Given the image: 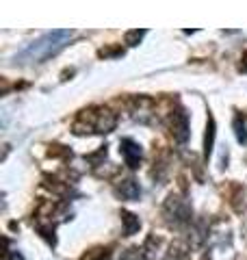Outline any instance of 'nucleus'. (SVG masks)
Returning <instances> with one entry per match:
<instances>
[{
    "instance_id": "nucleus-1",
    "label": "nucleus",
    "mask_w": 247,
    "mask_h": 260,
    "mask_svg": "<svg viewBox=\"0 0 247 260\" xmlns=\"http://www.w3.org/2000/svg\"><path fill=\"white\" fill-rule=\"evenodd\" d=\"M72 31H50L44 37H39L37 42H33L31 46L20 54V61L24 63H44L50 57H54L57 52H61L65 43L72 39Z\"/></svg>"
},
{
    "instance_id": "nucleus-2",
    "label": "nucleus",
    "mask_w": 247,
    "mask_h": 260,
    "mask_svg": "<svg viewBox=\"0 0 247 260\" xmlns=\"http://www.w3.org/2000/svg\"><path fill=\"white\" fill-rule=\"evenodd\" d=\"M117 119L109 108H89L78 115L76 124H74V132L83 134V132H109L115 128Z\"/></svg>"
},
{
    "instance_id": "nucleus-3",
    "label": "nucleus",
    "mask_w": 247,
    "mask_h": 260,
    "mask_svg": "<svg viewBox=\"0 0 247 260\" xmlns=\"http://www.w3.org/2000/svg\"><path fill=\"white\" fill-rule=\"evenodd\" d=\"M165 213L169 215V221L178 223V226H180V223H186L191 219V208L186 206L180 197H174V195L169 197L167 206H165Z\"/></svg>"
},
{
    "instance_id": "nucleus-4",
    "label": "nucleus",
    "mask_w": 247,
    "mask_h": 260,
    "mask_svg": "<svg viewBox=\"0 0 247 260\" xmlns=\"http://www.w3.org/2000/svg\"><path fill=\"white\" fill-rule=\"evenodd\" d=\"M171 124V132H174V139L180 143L186 141V137H189V117H186L184 111H176L174 115H171L169 119Z\"/></svg>"
},
{
    "instance_id": "nucleus-5",
    "label": "nucleus",
    "mask_w": 247,
    "mask_h": 260,
    "mask_svg": "<svg viewBox=\"0 0 247 260\" xmlns=\"http://www.w3.org/2000/svg\"><path fill=\"white\" fill-rule=\"evenodd\" d=\"M119 150H122V156L126 165H128L130 169H137L139 163H141V146L139 143H135L133 139H124L122 143H119Z\"/></svg>"
},
{
    "instance_id": "nucleus-6",
    "label": "nucleus",
    "mask_w": 247,
    "mask_h": 260,
    "mask_svg": "<svg viewBox=\"0 0 247 260\" xmlns=\"http://www.w3.org/2000/svg\"><path fill=\"white\" fill-rule=\"evenodd\" d=\"M115 191H117V195H119L122 199L135 202V199H139V195H141V187H139L137 180L128 178V180H122V182L115 187Z\"/></svg>"
},
{
    "instance_id": "nucleus-7",
    "label": "nucleus",
    "mask_w": 247,
    "mask_h": 260,
    "mask_svg": "<svg viewBox=\"0 0 247 260\" xmlns=\"http://www.w3.org/2000/svg\"><path fill=\"white\" fill-rule=\"evenodd\" d=\"M213 146H215V117L208 115V126H206V137H204V156L206 158L213 154Z\"/></svg>"
},
{
    "instance_id": "nucleus-8",
    "label": "nucleus",
    "mask_w": 247,
    "mask_h": 260,
    "mask_svg": "<svg viewBox=\"0 0 247 260\" xmlns=\"http://www.w3.org/2000/svg\"><path fill=\"white\" fill-rule=\"evenodd\" d=\"M122 223H124V234H126V237H133V234L141 228L139 217H137V215H133V213H122Z\"/></svg>"
},
{
    "instance_id": "nucleus-9",
    "label": "nucleus",
    "mask_w": 247,
    "mask_h": 260,
    "mask_svg": "<svg viewBox=\"0 0 247 260\" xmlns=\"http://www.w3.org/2000/svg\"><path fill=\"white\" fill-rule=\"evenodd\" d=\"M234 130H236V139H239V143H247V122L241 113L234 117Z\"/></svg>"
},
{
    "instance_id": "nucleus-10",
    "label": "nucleus",
    "mask_w": 247,
    "mask_h": 260,
    "mask_svg": "<svg viewBox=\"0 0 247 260\" xmlns=\"http://www.w3.org/2000/svg\"><path fill=\"white\" fill-rule=\"evenodd\" d=\"M167 260H189V254H186L182 245H174L167 254Z\"/></svg>"
},
{
    "instance_id": "nucleus-11",
    "label": "nucleus",
    "mask_w": 247,
    "mask_h": 260,
    "mask_svg": "<svg viewBox=\"0 0 247 260\" xmlns=\"http://www.w3.org/2000/svg\"><path fill=\"white\" fill-rule=\"evenodd\" d=\"M143 37H145V31H130V33H126V43L128 46H137Z\"/></svg>"
},
{
    "instance_id": "nucleus-12",
    "label": "nucleus",
    "mask_w": 247,
    "mask_h": 260,
    "mask_svg": "<svg viewBox=\"0 0 247 260\" xmlns=\"http://www.w3.org/2000/svg\"><path fill=\"white\" fill-rule=\"evenodd\" d=\"M85 260H109V254H107V249H95L89 258L85 256Z\"/></svg>"
},
{
    "instance_id": "nucleus-13",
    "label": "nucleus",
    "mask_w": 247,
    "mask_h": 260,
    "mask_svg": "<svg viewBox=\"0 0 247 260\" xmlns=\"http://www.w3.org/2000/svg\"><path fill=\"white\" fill-rule=\"evenodd\" d=\"M241 69H243V72H247V52L243 54V59H241Z\"/></svg>"
}]
</instances>
